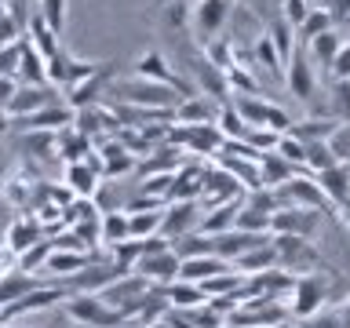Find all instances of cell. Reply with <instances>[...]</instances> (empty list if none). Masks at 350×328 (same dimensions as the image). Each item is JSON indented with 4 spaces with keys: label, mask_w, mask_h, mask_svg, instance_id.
<instances>
[{
    "label": "cell",
    "mask_w": 350,
    "mask_h": 328,
    "mask_svg": "<svg viewBox=\"0 0 350 328\" xmlns=\"http://www.w3.org/2000/svg\"><path fill=\"white\" fill-rule=\"evenodd\" d=\"M4 135H11V117L0 113V139H4Z\"/></svg>",
    "instance_id": "94428289"
},
{
    "label": "cell",
    "mask_w": 350,
    "mask_h": 328,
    "mask_svg": "<svg viewBox=\"0 0 350 328\" xmlns=\"http://www.w3.org/2000/svg\"><path fill=\"white\" fill-rule=\"evenodd\" d=\"M190 70L197 77V87H201V95L215 98L219 106L230 102V84H226V70H219V66H212L204 59V55H193L190 59Z\"/></svg>",
    "instance_id": "ac0fdd59"
},
{
    "label": "cell",
    "mask_w": 350,
    "mask_h": 328,
    "mask_svg": "<svg viewBox=\"0 0 350 328\" xmlns=\"http://www.w3.org/2000/svg\"><path fill=\"white\" fill-rule=\"evenodd\" d=\"M18 55H22V40L11 48H0V77H15L18 70Z\"/></svg>",
    "instance_id": "11a10c76"
},
{
    "label": "cell",
    "mask_w": 350,
    "mask_h": 328,
    "mask_svg": "<svg viewBox=\"0 0 350 328\" xmlns=\"http://www.w3.org/2000/svg\"><path fill=\"white\" fill-rule=\"evenodd\" d=\"M62 182L73 190V197H84V201H92L95 190H98V182H103V175H98L88 161H73V164H66Z\"/></svg>",
    "instance_id": "cb8c5ba5"
},
{
    "label": "cell",
    "mask_w": 350,
    "mask_h": 328,
    "mask_svg": "<svg viewBox=\"0 0 350 328\" xmlns=\"http://www.w3.org/2000/svg\"><path fill=\"white\" fill-rule=\"evenodd\" d=\"M4 11H8V15L18 22L22 29L29 26V0H4Z\"/></svg>",
    "instance_id": "6f0895ef"
},
{
    "label": "cell",
    "mask_w": 350,
    "mask_h": 328,
    "mask_svg": "<svg viewBox=\"0 0 350 328\" xmlns=\"http://www.w3.org/2000/svg\"><path fill=\"white\" fill-rule=\"evenodd\" d=\"M245 142L256 153H270V150H278V142H281V131H270V128H248V135Z\"/></svg>",
    "instance_id": "7dc6e473"
},
{
    "label": "cell",
    "mask_w": 350,
    "mask_h": 328,
    "mask_svg": "<svg viewBox=\"0 0 350 328\" xmlns=\"http://www.w3.org/2000/svg\"><path fill=\"white\" fill-rule=\"evenodd\" d=\"M161 223H164V208H157V212H131L128 215V234L135 241L161 237Z\"/></svg>",
    "instance_id": "8d00e7d4"
},
{
    "label": "cell",
    "mask_w": 350,
    "mask_h": 328,
    "mask_svg": "<svg viewBox=\"0 0 350 328\" xmlns=\"http://www.w3.org/2000/svg\"><path fill=\"white\" fill-rule=\"evenodd\" d=\"M131 70H135V77H142V81H157V84L175 87V92H179L183 98H186V95H197V87H193L190 81H183V77L175 73L168 62H164L161 51H142L139 59L131 62Z\"/></svg>",
    "instance_id": "8fae6325"
},
{
    "label": "cell",
    "mask_w": 350,
    "mask_h": 328,
    "mask_svg": "<svg viewBox=\"0 0 350 328\" xmlns=\"http://www.w3.org/2000/svg\"><path fill=\"white\" fill-rule=\"evenodd\" d=\"M48 256H51V241H37L29 251H22V256L15 259V266H18L22 273H37V270H44Z\"/></svg>",
    "instance_id": "ee69618b"
},
{
    "label": "cell",
    "mask_w": 350,
    "mask_h": 328,
    "mask_svg": "<svg viewBox=\"0 0 350 328\" xmlns=\"http://www.w3.org/2000/svg\"><path fill=\"white\" fill-rule=\"evenodd\" d=\"M234 15V0H193L190 4V26L197 33V40L208 44L219 37V29Z\"/></svg>",
    "instance_id": "9c48e42d"
},
{
    "label": "cell",
    "mask_w": 350,
    "mask_h": 328,
    "mask_svg": "<svg viewBox=\"0 0 350 328\" xmlns=\"http://www.w3.org/2000/svg\"><path fill=\"white\" fill-rule=\"evenodd\" d=\"M179 266H183V259L175 256V248H161V251H150V256H142L135 262V273L139 277H146L153 288H168L172 281H179Z\"/></svg>",
    "instance_id": "7c38bea8"
},
{
    "label": "cell",
    "mask_w": 350,
    "mask_h": 328,
    "mask_svg": "<svg viewBox=\"0 0 350 328\" xmlns=\"http://www.w3.org/2000/svg\"><path fill=\"white\" fill-rule=\"evenodd\" d=\"M26 40L33 44V51L44 55V62L55 59V55L62 51V44H59V33H55L48 22H44L40 15H29V26H26Z\"/></svg>",
    "instance_id": "484cf974"
},
{
    "label": "cell",
    "mask_w": 350,
    "mask_h": 328,
    "mask_svg": "<svg viewBox=\"0 0 350 328\" xmlns=\"http://www.w3.org/2000/svg\"><path fill=\"white\" fill-rule=\"evenodd\" d=\"M328 299H332V270L299 273V277H295V284H292V295H288V314H292V321L317 314Z\"/></svg>",
    "instance_id": "7a4b0ae2"
},
{
    "label": "cell",
    "mask_w": 350,
    "mask_h": 328,
    "mask_svg": "<svg viewBox=\"0 0 350 328\" xmlns=\"http://www.w3.org/2000/svg\"><path fill=\"white\" fill-rule=\"evenodd\" d=\"M215 128L223 131V139H226V142H237V139H245V135H248V124H245V117H241L237 109H234V102H223V106H219Z\"/></svg>",
    "instance_id": "74e56055"
},
{
    "label": "cell",
    "mask_w": 350,
    "mask_h": 328,
    "mask_svg": "<svg viewBox=\"0 0 350 328\" xmlns=\"http://www.w3.org/2000/svg\"><path fill=\"white\" fill-rule=\"evenodd\" d=\"M117 81V62H103V70H95L92 77L77 81L73 87H66L62 102L70 109H88V106H98L103 95H109V84Z\"/></svg>",
    "instance_id": "ba28073f"
},
{
    "label": "cell",
    "mask_w": 350,
    "mask_h": 328,
    "mask_svg": "<svg viewBox=\"0 0 350 328\" xmlns=\"http://www.w3.org/2000/svg\"><path fill=\"white\" fill-rule=\"evenodd\" d=\"M164 299H168L172 310H193V306L204 303V292L201 284H190V281H172L168 288H161Z\"/></svg>",
    "instance_id": "e575fe53"
},
{
    "label": "cell",
    "mask_w": 350,
    "mask_h": 328,
    "mask_svg": "<svg viewBox=\"0 0 350 328\" xmlns=\"http://www.w3.org/2000/svg\"><path fill=\"white\" fill-rule=\"evenodd\" d=\"M273 251H278V266L288 270V273H314V270H332L328 262L321 259L314 241L306 237H284V234H273Z\"/></svg>",
    "instance_id": "277c9868"
},
{
    "label": "cell",
    "mask_w": 350,
    "mask_h": 328,
    "mask_svg": "<svg viewBox=\"0 0 350 328\" xmlns=\"http://www.w3.org/2000/svg\"><path fill=\"white\" fill-rule=\"evenodd\" d=\"M201 215H204L201 201H172V204H164L161 237H168V245H172L175 237L197 234V226H201Z\"/></svg>",
    "instance_id": "4fadbf2b"
},
{
    "label": "cell",
    "mask_w": 350,
    "mask_h": 328,
    "mask_svg": "<svg viewBox=\"0 0 350 328\" xmlns=\"http://www.w3.org/2000/svg\"><path fill=\"white\" fill-rule=\"evenodd\" d=\"M215 113H219V102L208 95H186L179 98V106H175L172 113V124H215Z\"/></svg>",
    "instance_id": "d6986e66"
},
{
    "label": "cell",
    "mask_w": 350,
    "mask_h": 328,
    "mask_svg": "<svg viewBox=\"0 0 350 328\" xmlns=\"http://www.w3.org/2000/svg\"><path fill=\"white\" fill-rule=\"evenodd\" d=\"M310 11H314V0H284V4H281V18L288 22L292 29H299L303 18L310 15Z\"/></svg>",
    "instance_id": "f907efd6"
},
{
    "label": "cell",
    "mask_w": 350,
    "mask_h": 328,
    "mask_svg": "<svg viewBox=\"0 0 350 328\" xmlns=\"http://www.w3.org/2000/svg\"><path fill=\"white\" fill-rule=\"evenodd\" d=\"M339 212H343V219H347V226H350V197H347L343 204H339Z\"/></svg>",
    "instance_id": "6125c7cd"
},
{
    "label": "cell",
    "mask_w": 350,
    "mask_h": 328,
    "mask_svg": "<svg viewBox=\"0 0 350 328\" xmlns=\"http://www.w3.org/2000/svg\"><path fill=\"white\" fill-rule=\"evenodd\" d=\"M62 310H66V317H73V321L84 325V328H120V325H128L124 317H120V310H113V306L95 292H73L70 299L62 303Z\"/></svg>",
    "instance_id": "3957f363"
},
{
    "label": "cell",
    "mask_w": 350,
    "mask_h": 328,
    "mask_svg": "<svg viewBox=\"0 0 350 328\" xmlns=\"http://www.w3.org/2000/svg\"><path fill=\"white\" fill-rule=\"evenodd\" d=\"M66 8H70V0H40V4H37V15L48 22L59 37H62V29H66Z\"/></svg>",
    "instance_id": "bcb514c9"
},
{
    "label": "cell",
    "mask_w": 350,
    "mask_h": 328,
    "mask_svg": "<svg viewBox=\"0 0 350 328\" xmlns=\"http://www.w3.org/2000/svg\"><path fill=\"white\" fill-rule=\"evenodd\" d=\"M306 146V161H303V168L317 175V172H325V168H332V164H339L332 157V150H328V142H303Z\"/></svg>",
    "instance_id": "7bdbcfd3"
},
{
    "label": "cell",
    "mask_w": 350,
    "mask_h": 328,
    "mask_svg": "<svg viewBox=\"0 0 350 328\" xmlns=\"http://www.w3.org/2000/svg\"><path fill=\"white\" fill-rule=\"evenodd\" d=\"M70 124H73V109L59 98V102L44 106L40 113L11 120V131H62V128H70Z\"/></svg>",
    "instance_id": "e0dca14e"
},
{
    "label": "cell",
    "mask_w": 350,
    "mask_h": 328,
    "mask_svg": "<svg viewBox=\"0 0 350 328\" xmlns=\"http://www.w3.org/2000/svg\"><path fill=\"white\" fill-rule=\"evenodd\" d=\"M267 37H270L273 48H278L281 62H288V59H292V51H295V29H292L281 15H273V18H270V26H267Z\"/></svg>",
    "instance_id": "f35d334b"
},
{
    "label": "cell",
    "mask_w": 350,
    "mask_h": 328,
    "mask_svg": "<svg viewBox=\"0 0 350 328\" xmlns=\"http://www.w3.org/2000/svg\"><path fill=\"white\" fill-rule=\"evenodd\" d=\"M150 328H193L190 321H186V317L179 314V310H168V314H164L161 317V321H153Z\"/></svg>",
    "instance_id": "680465c9"
},
{
    "label": "cell",
    "mask_w": 350,
    "mask_h": 328,
    "mask_svg": "<svg viewBox=\"0 0 350 328\" xmlns=\"http://www.w3.org/2000/svg\"><path fill=\"white\" fill-rule=\"evenodd\" d=\"M51 102H59V95H55L51 84H18V92H15V98L8 102L4 113H8L11 120H22V117L40 113V109L51 106Z\"/></svg>",
    "instance_id": "9a60e30c"
},
{
    "label": "cell",
    "mask_w": 350,
    "mask_h": 328,
    "mask_svg": "<svg viewBox=\"0 0 350 328\" xmlns=\"http://www.w3.org/2000/svg\"><path fill=\"white\" fill-rule=\"evenodd\" d=\"M18 84H48V62L44 55L33 51V44L22 37V55H18V70H15Z\"/></svg>",
    "instance_id": "4316f807"
},
{
    "label": "cell",
    "mask_w": 350,
    "mask_h": 328,
    "mask_svg": "<svg viewBox=\"0 0 350 328\" xmlns=\"http://www.w3.org/2000/svg\"><path fill=\"white\" fill-rule=\"evenodd\" d=\"M321 8L332 15V22H336V29H343L347 22H350V0H321Z\"/></svg>",
    "instance_id": "9f6ffc18"
},
{
    "label": "cell",
    "mask_w": 350,
    "mask_h": 328,
    "mask_svg": "<svg viewBox=\"0 0 350 328\" xmlns=\"http://www.w3.org/2000/svg\"><path fill=\"white\" fill-rule=\"evenodd\" d=\"M292 328H343V317H339V306H321L317 314L292 321Z\"/></svg>",
    "instance_id": "f6af8a7d"
},
{
    "label": "cell",
    "mask_w": 350,
    "mask_h": 328,
    "mask_svg": "<svg viewBox=\"0 0 350 328\" xmlns=\"http://www.w3.org/2000/svg\"><path fill=\"white\" fill-rule=\"evenodd\" d=\"M252 59H256V70H267L273 81H281V77H284V62H281L278 48L270 44L267 29H262L259 37H256V44H252Z\"/></svg>",
    "instance_id": "d6a6232c"
},
{
    "label": "cell",
    "mask_w": 350,
    "mask_h": 328,
    "mask_svg": "<svg viewBox=\"0 0 350 328\" xmlns=\"http://www.w3.org/2000/svg\"><path fill=\"white\" fill-rule=\"evenodd\" d=\"M273 193H278L281 208H317V212H332V204H328V197L321 193L317 179L306 172H295L288 182L273 186Z\"/></svg>",
    "instance_id": "8992f818"
},
{
    "label": "cell",
    "mask_w": 350,
    "mask_h": 328,
    "mask_svg": "<svg viewBox=\"0 0 350 328\" xmlns=\"http://www.w3.org/2000/svg\"><path fill=\"white\" fill-rule=\"evenodd\" d=\"M212 237V256L226 259V262H237L245 251L267 245L273 234H248V230H226V234H208Z\"/></svg>",
    "instance_id": "2e32d148"
},
{
    "label": "cell",
    "mask_w": 350,
    "mask_h": 328,
    "mask_svg": "<svg viewBox=\"0 0 350 328\" xmlns=\"http://www.w3.org/2000/svg\"><path fill=\"white\" fill-rule=\"evenodd\" d=\"M328 77L332 81H350V40H343V48H339V55L328 66Z\"/></svg>",
    "instance_id": "f5cc1de1"
},
{
    "label": "cell",
    "mask_w": 350,
    "mask_h": 328,
    "mask_svg": "<svg viewBox=\"0 0 350 328\" xmlns=\"http://www.w3.org/2000/svg\"><path fill=\"white\" fill-rule=\"evenodd\" d=\"M15 146L26 150V157L33 161H51L55 153V131H15Z\"/></svg>",
    "instance_id": "83f0119b"
},
{
    "label": "cell",
    "mask_w": 350,
    "mask_h": 328,
    "mask_svg": "<svg viewBox=\"0 0 350 328\" xmlns=\"http://www.w3.org/2000/svg\"><path fill=\"white\" fill-rule=\"evenodd\" d=\"M328 117L339 124H350V81H332L328 84Z\"/></svg>",
    "instance_id": "ab89813d"
},
{
    "label": "cell",
    "mask_w": 350,
    "mask_h": 328,
    "mask_svg": "<svg viewBox=\"0 0 350 328\" xmlns=\"http://www.w3.org/2000/svg\"><path fill=\"white\" fill-rule=\"evenodd\" d=\"M241 201H245V193L234 197V201H223V204L204 208V215H201V226H197V234H226V230H234V226H237Z\"/></svg>",
    "instance_id": "44dd1931"
},
{
    "label": "cell",
    "mask_w": 350,
    "mask_h": 328,
    "mask_svg": "<svg viewBox=\"0 0 350 328\" xmlns=\"http://www.w3.org/2000/svg\"><path fill=\"white\" fill-rule=\"evenodd\" d=\"M98 256H92V251H59V248H51V256H48V262H44V270L51 273V277H59V281H66V277H73L77 270H84L88 262H95Z\"/></svg>",
    "instance_id": "d4e9b609"
},
{
    "label": "cell",
    "mask_w": 350,
    "mask_h": 328,
    "mask_svg": "<svg viewBox=\"0 0 350 328\" xmlns=\"http://www.w3.org/2000/svg\"><path fill=\"white\" fill-rule=\"evenodd\" d=\"M226 270H234V262H226L219 256H193V259H183L179 281L204 284V281H212V277H219V273H226Z\"/></svg>",
    "instance_id": "7402d4cb"
},
{
    "label": "cell",
    "mask_w": 350,
    "mask_h": 328,
    "mask_svg": "<svg viewBox=\"0 0 350 328\" xmlns=\"http://www.w3.org/2000/svg\"><path fill=\"white\" fill-rule=\"evenodd\" d=\"M284 66H288L284 81H288L292 95L299 98V102H310V98L317 95V70H314V62H310V55H306V48H299V44H295L292 59L284 62Z\"/></svg>",
    "instance_id": "5bb4252c"
},
{
    "label": "cell",
    "mask_w": 350,
    "mask_h": 328,
    "mask_svg": "<svg viewBox=\"0 0 350 328\" xmlns=\"http://www.w3.org/2000/svg\"><path fill=\"white\" fill-rule=\"evenodd\" d=\"M4 182H8V168L0 164V197H4Z\"/></svg>",
    "instance_id": "be15d7a7"
},
{
    "label": "cell",
    "mask_w": 350,
    "mask_h": 328,
    "mask_svg": "<svg viewBox=\"0 0 350 328\" xmlns=\"http://www.w3.org/2000/svg\"><path fill=\"white\" fill-rule=\"evenodd\" d=\"M328 150L339 164H350V124H336V131L328 135Z\"/></svg>",
    "instance_id": "c3c4849f"
},
{
    "label": "cell",
    "mask_w": 350,
    "mask_h": 328,
    "mask_svg": "<svg viewBox=\"0 0 350 328\" xmlns=\"http://www.w3.org/2000/svg\"><path fill=\"white\" fill-rule=\"evenodd\" d=\"M37 241H44V226L37 223V215H18V219H11V226H8V251L11 256H22V251H29Z\"/></svg>",
    "instance_id": "ffe728a7"
},
{
    "label": "cell",
    "mask_w": 350,
    "mask_h": 328,
    "mask_svg": "<svg viewBox=\"0 0 350 328\" xmlns=\"http://www.w3.org/2000/svg\"><path fill=\"white\" fill-rule=\"evenodd\" d=\"M15 92H18V81H15V77H0V113L8 109V102L15 98Z\"/></svg>",
    "instance_id": "91938a15"
},
{
    "label": "cell",
    "mask_w": 350,
    "mask_h": 328,
    "mask_svg": "<svg viewBox=\"0 0 350 328\" xmlns=\"http://www.w3.org/2000/svg\"><path fill=\"white\" fill-rule=\"evenodd\" d=\"M164 11V22H168L172 29H190V0H172Z\"/></svg>",
    "instance_id": "816d5d0a"
},
{
    "label": "cell",
    "mask_w": 350,
    "mask_h": 328,
    "mask_svg": "<svg viewBox=\"0 0 350 328\" xmlns=\"http://www.w3.org/2000/svg\"><path fill=\"white\" fill-rule=\"evenodd\" d=\"M278 153H281V157L292 164V168H303V161H306V146H303V142L295 139V135H288V131L281 135V142H278Z\"/></svg>",
    "instance_id": "681fc988"
},
{
    "label": "cell",
    "mask_w": 350,
    "mask_h": 328,
    "mask_svg": "<svg viewBox=\"0 0 350 328\" xmlns=\"http://www.w3.org/2000/svg\"><path fill=\"white\" fill-rule=\"evenodd\" d=\"M328 29H336L332 15H328L325 8H314L310 15L303 18V26L295 29V44H299V48H306V44H310L314 37H321V33H328Z\"/></svg>",
    "instance_id": "d590c367"
},
{
    "label": "cell",
    "mask_w": 350,
    "mask_h": 328,
    "mask_svg": "<svg viewBox=\"0 0 350 328\" xmlns=\"http://www.w3.org/2000/svg\"><path fill=\"white\" fill-rule=\"evenodd\" d=\"M292 175H295V168L281 157L278 150H270V153H262V157H259V179H262V186H267V190H273V186H281V182H288Z\"/></svg>",
    "instance_id": "4dcf8cb0"
},
{
    "label": "cell",
    "mask_w": 350,
    "mask_h": 328,
    "mask_svg": "<svg viewBox=\"0 0 350 328\" xmlns=\"http://www.w3.org/2000/svg\"><path fill=\"white\" fill-rule=\"evenodd\" d=\"M339 48H343V33H339V29H328V33H321V37H314L310 44H306V55H310L314 70H317V66H321V70H328V66H332V59L339 55Z\"/></svg>",
    "instance_id": "f1b7e54d"
},
{
    "label": "cell",
    "mask_w": 350,
    "mask_h": 328,
    "mask_svg": "<svg viewBox=\"0 0 350 328\" xmlns=\"http://www.w3.org/2000/svg\"><path fill=\"white\" fill-rule=\"evenodd\" d=\"M0 328H18V325H0Z\"/></svg>",
    "instance_id": "03108f58"
},
{
    "label": "cell",
    "mask_w": 350,
    "mask_h": 328,
    "mask_svg": "<svg viewBox=\"0 0 350 328\" xmlns=\"http://www.w3.org/2000/svg\"><path fill=\"white\" fill-rule=\"evenodd\" d=\"M70 295H73V292H70V284H66V281H44V284H37L33 292L22 295V299L0 306V325H11V321H15V317H22V314L48 310V306H55V303H66Z\"/></svg>",
    "instance_id": "5b68a950"
},
{
    "label": "cell",
    "mask_w": 350,
    "mask_h": 328,
    "mask_svg": "<svg viewBox=\"0 0 350 328\" xmlns=\"http://www.w3.org/2000/svg\"><path fill=\"white\" fill-rule=\"evenodd\" d=\"M314 179H317V186H321V193L328 197L332 208H339L350 197V164H332V168L317 172Z\"/></svg>",
    "instance_id": "603a6c76"
},
{
    "label": "cell",
    "mask_w": 350,
    "mask_h": 328,
    "mask_svg": "<svg viewBox=\"0 0 350 328\" xmlns=\"http://www.w3.org/2000/svg\"><path fill=\"white\" fill-rule=\"evenodd\" d=\"M270 328H292V321H284V325H270Z\"/></svg>",
    "instance_id": "e7e4bbea"
},
{
    "label": "cell",
    "mask_w": 350,
    "mask_h": 328,
    "mask_svg": "<svg viewBox=\"0 0 350 328\" xmlns=\"http://www.w3.org/2000/svg\"><path fill=\"white\" fill-rule=\"evenodd\" d=\"M37 284H44V281H37V273H22L18 266H15V270H8L4 277H0V306H8V303L22 299V295L33 292Z\"/></svg>",
    "instance_id": "f546056e"
},
{
    "label": "cell",
    "mask_w": 350,
    "mask_h": 328,
    "mask_svg": "<svg viewBox=\"0 0 350 328\" xmlns=\"http://www.w3.org/2000/svg\"><path fill=\"white\" fill-rule=\"evenodd\" d=\"M18 40H22V26L4 11V15H0V48H11V44H18Z\"/></svg>",
    "instance_id": "db71d44e"
},
{
    "label": "cell",
    "mask_w": 350,
    "mask_h": 328,
    "mask_svg": "<svg viewBox=\"0 0 350 328\" xmlns=\"http://www.w3.org/2000/svg\"><path fill=\"white\" fill-rule=\"evenodd\" d=\"M128 212H106L103 215V245L113 248L120 241H128Z\"/></svg>",
    "instance_id": "60d3db41"
},
{
    "label": "cell",
    "mask_w": 350,
    "mask_h": 328,
    "mask_svg": "<svg viewBox=\"0 0 350 328\" xmlns=\"http://www.w3.org/2000/svg\"><path fill=\"white\" fill-rule=\"evenodd\" d=\"M234 266L245 273V277H252V273H262V270H273L278 266V251H273V237L267 241V245H259V248H252V251H245Z\"/></svg>",
    "instance_id": "836d02e7"
},
{
    "label": "cell",
    "mask_w": 350,
    "mask_h": 328,
    "mask_svg": "<svg viewBox=\"0 0 350 328\" xmlns=\"http://www.w3.org/2000/svg\"><path fill=\"white\" fill-rule=\"evenodd\" d=\"M336 124L339 120H332V117H306V120H292L288 135H295L299 142H328Z\"/></svg>",
    "instance_id": "1f68e13d"
},
{
    "label": "cell",
    "mask_w": 350,
    "mask_h": 328,
    "mask_svg": "<svg viewBox=\"0 0 350 328\" xmlns=\"http://www.w3.org/2000/svg\"><path fill=\"white\" fill-rule=\"evenodd\" d=\"M109 95H117V102L142 106V109H175L179 106V92L157 81H142V77H128V81H113Z\"/></svg>",
    "instance_id": "6da1fadb"
},
{
    "label": "cell",
    "mask_w": 350,
    "mask_h": 328,
    "mask_svg": "<svg viewBox=\"0 0 350 328\" xmlns=\"http://www.w3.org/2000/svg\"><path fill=\"white\" fill-rule=\"evenodd\" d=\"M92 201H95V208H98V212H124V197H120V190H117V182L113 179H103V182H98V190H95V197H92Z\"/></svg>",
    "instance_id": "b9f144b4"
},
{
    "label": "cell",
    "mask_w": 350,
    "mask_h": 328,
    "mask_svg": "<svg viewBox=\"0 0 350 328\" xmlns=\"http://www.w3.org/2000/svg\"><path fill=\"white\" fill-rule=\"evenodd\" d=\"M124 328H142V325H124Z\"/></svg>",
    "instance_id": "003e7915"
},
{
    "label": "cell",
    "mask_w": 350,
    "mask_h": 328,
    "mask_svg": "<svg viewBox=\"0 0 350 328\" xmlns=\"http://www.w3.org/2000/svg\"><path fill=\"white\" fill-rule=\"evenodd\" d=\"M270 234L314 241L321 234V212H317V208H278V212H273V223H270Z\"/></svg>",
    "instance_id": "30bf717a"
},
{
    "label": "cell",
    "mask_w": 350,
    "mask_h": 328,
    "mask_svg": "<svg viewBox=\"0 0 350 328\" xmlns=\"http://www.w3.org/2000/svg\"><path fill=\"white\" fill-rule=\"evenodd\" d=\"M234 109L241 117H245L248 128H270V131H288L292 128V117L284 113L278 102H270V98H259V95H237L234 98Z\"/></svg>",
    "instance_id": "52a82bcc"
}]
</instances>
